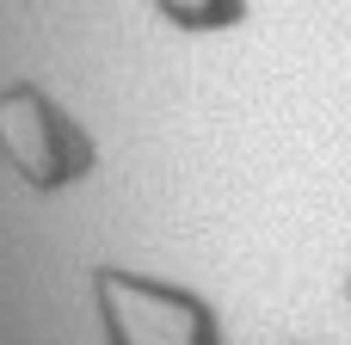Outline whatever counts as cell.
Masks as SVG:
<instances>
[{
	"label": "cell",
	"instance_id": "277c9868",
	"mask_svg": "<svg viewBox=\"0 0 351 345\" xmlns=\"http://www.w3.org/2000/svg\"><path fill=\"white\" fill-rule=\"evenodd\" d=\"M346 302H351V272H346Z\"/></svg>",
	"mask_w": 351,
	"mask_h": 345
},
{
	"label": "cell",
	"instance_id": "3957f363",
	"mask_svg": "<svg viewBox=\"0 0 351 345\" xmlns=\"http://www.w3.org/2000/svg\"><path fill=\"white\" fill-rule=\"evenodd\" d=\"M148 6L185 37H228L253 19V0H148Z\"/></svg>",
	"mask_w": 351,
	"mask_h": 345
},
{
	"label": "cell",
	"instance_id": "6da1fadb",
	"mask_svg": "<svg viewBox=\"0 0 351 345\" xmlns=\"http://www.w3.org/2000/svg\"><path fill=\"white\" fill-rule=\"evenodd\" d=\"M0 167L25 191L56 198V191H74L99 173V142L49 86L6 80L0 86Z\"/></svg>",
	"mask_w": 351,
	"mask_h": 345
},
{
	"label": "cell",
	"instance_id": "7a4b0ae2",
	"mask_svg": "<svg viewBox=\"0 0 351 345\" xmlns=\"http://www.w3.org/2000/svg\"><path fill=\"white\" fill-rule=\"evenodd\" d=\"M93 315L105 345H228L222 309L204 290L136 265L93 272Z\"/></svg>",
	"mask_w": 351,
	"mask_h": 345
}]
</instances>
